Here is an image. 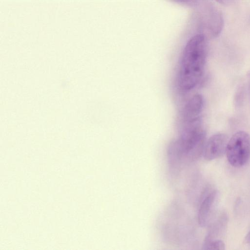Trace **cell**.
I'll list each match as a JSON object with an SVG mask.
<instances>
[{
    "label": "cell",
    "instance_id": "1",
    "mask_svg": "<svg viewBox=\"0 0 250 250\" xmlns=\"http://www.w3.org/2000/svg\"><path fill=\"white\" fill-rule=\"evenodd\" d=\"M207 54V44L204 34L191 37L186 44L180 62L177 84L182 91L195 87L203 75Z\"/></svg>",
    "mask_w": 250,
    "mask_h": 250
},
{
    "label": "cell",
    "instance_id": "2",
    "mask_svg": "<svg viewBox=\"0 0 250 250\" xmlns=\"http://www.w3.org/2000/svg\"><path fill=\"white\" fill-rule=\"evenodd\" d=\"M179 132V138L170 143L167 150L170 164L174 166L197 160L203 154L206 143L201 118L185 124Z\"/></svg>",
    "mask_w": 250,
    "mask_h": 250
},
{
    "label": "cell",
    "instance_id": "3",
    "mask_svg": "<svg viewBox=\"0 0 250 250\" xmlns=\"http://www.w3.org/2000/svg\"><path fill=\"white\" fill-rule=\"evenodd\" d=\"M226 154L232 166L240 167L244 166L250 157V136L245 131H239L229 140Z\"/></svg>",
    "mask_w": 250,
    "mask_h": 250
},
{
    "label": "cell",
    "instance_id": "4",
    "mask_svg": "<svg viewBox=\"0 0 250 250\" xmlns=\"http://www.w3.org/2000/svg\"><path fill=\"white\" fill-rule=\"evenodd\" d=\"M228 141V136L223 133L211 136L204 146L203 155L205 159L210 161L223 156L226 153Z\"/></svg>",
    "mask_w": 250,
    "mask_h": 250
},
{
    "label": "cell",
    "instance_id": "5",
    "mask_svg": "<svg viewBox=\"0 0 250 250\" xmlns=\"http://www.w3.org/2000/svg\"><path fill=\"white\" fill-rule=\"evenodd\" d=\"M204 105L202 96L197 94L193 95L186 102L180 111L178 117V124L200 117Z\"/></svg>",
    "mask_w": 250,
    "mask_h": 250
},
{
    "label": "cell",
    "instance_id": "6",
    "mask_svg": "<svg viewBox=\"0 0 250 250\" xmlns=\"http://www.w3.org/2000/svg\"><path fill=\"white\" fill-rule=\"evenodd\" d=\"M217 198V192L214 190L208 194L202 202L198 211V223L201 227L208 223L213 213Z\"/></svg>",
    "mask_w": 250,
    "mask_h": 250
},
{
    "label": "cell",
    "instance_id": "7",
    "mask_svg": "<svg viewBox=\"0 0 250 250\" xmlns=\"http://www.w3.org/2000/svg\"><path fill=\"white\" fill-rule=\"evenodd\" d=\"M203 247L204 250H223L225 249L224 243L220 240L205 239Z\"/></svg>",
    "mask_w": 250,
    "mask_h": 250
},
{
    "label": "cell",
    "instance_id": "8",
    "mask_svg": "<svg viewBox=\"0 0 250 250\" xmlns=\"http://www.w3.org/2000/svg\"><path fill=\"white\" fill-rule=\"evenodd\" d=\"M246 241L248 243H249L250 244V231L246 237Z\"/></svg>",
    "mask_w": 250,
    "mask_h": 250
},
{
    "label": "cell",
    "instance_id": "9",
    "mask_svg": "<svg viewBox=\"0 0 250 250\" xmlns=\"http://www.w3.org/2000/svg\"><path fill=\"white\" fill-rule=\"evenodd\" d=\"M216 1L221 3H226L229 0H216Z\"/></svg>",
    "mask_w": 250,
    "mask_h": 250
},
{
    "label": "cell",
    "instance_id": "10",
    "mask_svg": "<svg viewBox=\"0 0 250 250\" xmlns=\"http://www.w3.org/2000/svg\"><path fill=\"white\" fill-rule=\"evenodd\" d=\"M178 1H187V0H177Z\"/></svg>",
    "mask_w": 250,
    "mask_h": 250
}]
</instances>
